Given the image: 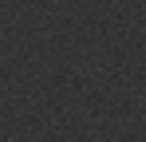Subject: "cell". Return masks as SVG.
<instances>
[]
</instances>
